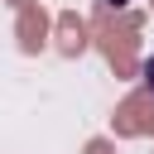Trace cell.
<instances>
[{"mask_svg":"<svg viewBox=\"0 0 154 154\" xmlns=\"http://www.w3.org/2000/svg\"><path fill=\"white\" fill-rule=\"evenodd\" d=\"M144 87L154 91V58H144Z\"/></svg>","mask_w":154,"mask_h":154,"instance_id":"obj_1","label":"cell"},{"mask_svg":"<svg viewBox=\"0 0 154 154\" xmlns=\"http://www.w3.org/2000/svg\"><path fill=\"white\" fill-rule=\"evenodd\" d=\"M111 5H125V0H111Z\"/></svg>","mask_w":154,"mask_h":154,"instance_id":"obj_2","label":"cell"}]
</instances>
